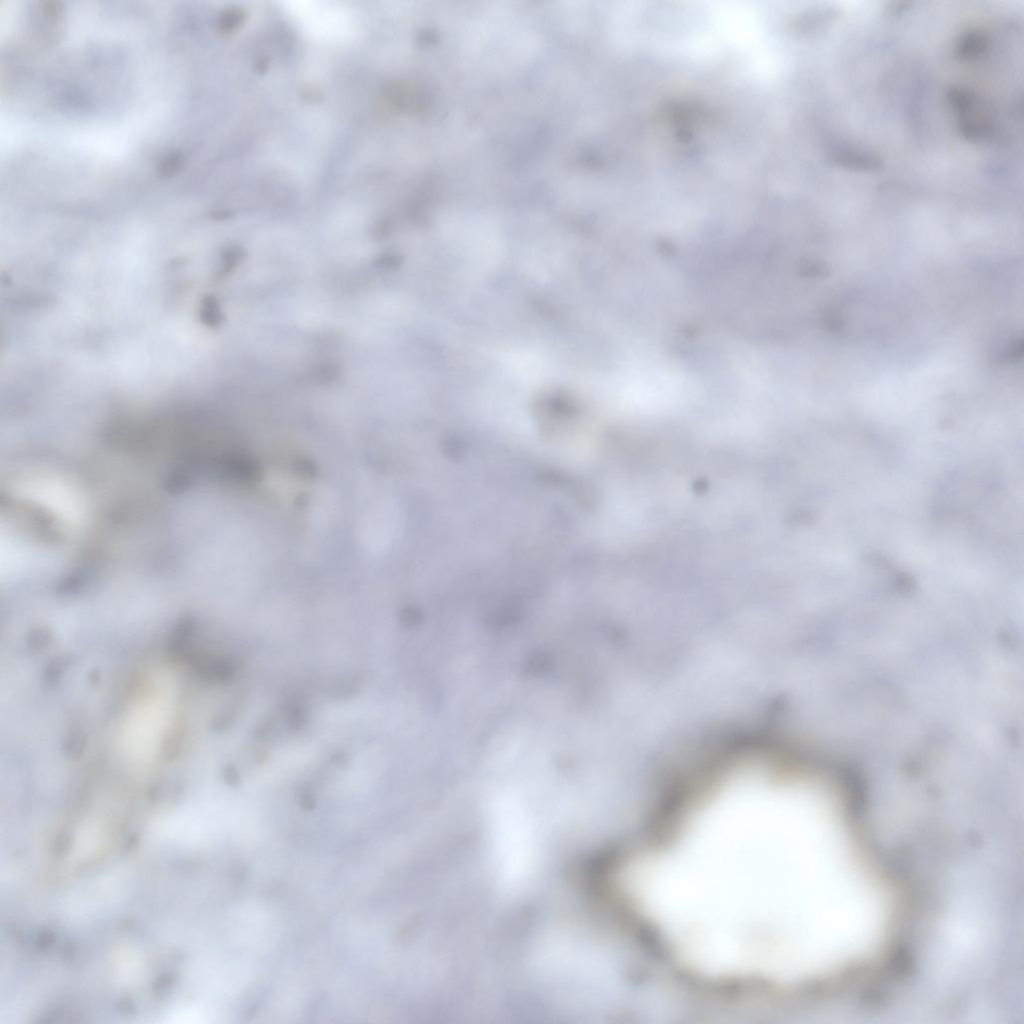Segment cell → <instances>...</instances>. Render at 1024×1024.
Here are the masks:
<instances>
[{
  "mask_svg": "<svg viewBox=\"0 0 1024 1024\" xmlns=\"http://www.w3.org/2000/svg\"><path fill=\"white\" fill-rule=\"evenodd\" d=\"M650 870L653 905L690 954L714 967L785 969L804 895L796 799H743Z\"/></svg>",
  "mask_w": 1024,
  "mask_h": 1024,
  "instance_id": "cell-1",
  "label": "cell"
},
{
  "mask_svg": "<svg viewBox=\"0 0 1024 1024\" xmlns=\"http://www.w3.org/2000/svg\"><path fill=\"white\" fill-rule=\"evenodd\" d=\"M900 196H901V202H902V220H903V219H904V218L906 217V203H905V195H904V194H900ZM899 222H900V221H899ZM854 242H855V241H854ZM854 244H855V243H854ZM854 244H849V243H845V244H840V245H836V248H843V247H845V246H847V245L849 246V245H854Z\"/></svg>",
  "mask_w": 1024,
  "mask_h": 1024,
  "instance_id": "cell-2",
  "label": "cell"
}]
</instances>
